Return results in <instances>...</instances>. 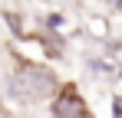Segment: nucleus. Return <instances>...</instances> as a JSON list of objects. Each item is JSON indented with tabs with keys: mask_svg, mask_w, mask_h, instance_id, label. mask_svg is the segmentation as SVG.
Here are the masks:
<instances>
[{
	"mask_svg": "<svg viewBox=\"0 0 122 118\" xmlns=\"http://www.w3.org/2000/svg\"><path fill=\"white\" fill-rule=\"evenodd\" d=\"M56 89H60L56 76L50 69L36 66V62H17V69L10 72V92L20 102H30V105L50 102Z\"/></svg>",
	"mask_w": 122,
	"mask_h": 118,
	"instance_id": "f257e3e1",
	"label": "nucleus"
},
{
	"mask_svg": "<svg viewBox=\"0 0 122 118\" xmlns=\"http://www.w3.org/2000/svg\"><path fill=\"white\" fill-rule=\"evenodd\" d=\"M50 118H92L82 92L76 89V82H63L53 92V98H50Z\"/></svg>",
	"mask_w": 122,
	"mask_h": 118,
	"instance_id": "f03ea898",
	"label": "nucleus"
}]
</instances>
